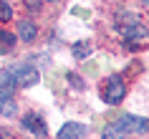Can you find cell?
<instances>
[{
  "instance_id": "1",
  "label": "cell",
  "mask_w": 149,
  "mask_h": 139,
  "mask_svg": "<svg viewBox=\"0 0 149 139\" xmlns=\"http://www.w3.org/2000/svg\"><path fill=\"white\" fill-rule=\"evenodd\" d=\"M124 96H126L124 78H121V76H109V78H106V84H104V89H101V99L106 101V104H111V106H116Z\"/></svg>"
},
{
  "instance_id": "2",
  "label": "cell",
  "mask_w": 149,
  "mask_h": 139,
  "mask_svg": "<svg viewBox=\"0 0 149 139\" xmlns=\"http://www.w3.org/2000/svg\"><path fill=\"white\" fill-rule=\"evenodd\" d=\"M10 76H13L15 86H20V89H31V86H36L40 81L38 68H33V66H18V68L10 71Z\"/></svg>"
},
{
  "instance_id": "3",
  "label": "cell",
  "mask_w": 149,
  "mask_h": 139,
  "mask_svg": "<svg viewBox=\"0 0 149 139\" xmlns=\"http://www.w3.org/2000/svg\"><path fill=\"white\" fill-rule=\"evenodd\" d=\"M121 134L124 131H149V119H139V116H121L114 124Z\"/></svg>"
},
{
  "instance_id": "4",
  "label": "cell",
  "mask_w": 149,
  "mask_h": 139,
  "mask_svg": "<svg viewBox=\"0 0 149 139\" xmlns=\"http://www.w3.org/2000/svg\"><path fill=\"white\" fill-rule=\"evenodd\" d=\"M84 131H86L84 124L68 122V124H63L61 129H58V139H81V137H84Z\"/></svg>"
},
{
  "instance_id": "5",
  "label": "cell",
  "mask_w": 149,
  "mask_h": 139,
  "mask_svg": "<svg viewBox=\"0 0 149 139\" xmlns=\"http://www.w3.org/2000/svg\"><path fill=\"white\" fill-rule=\"evenodd\" d=\"M23 126L31 131V134H36V137H43V134H46V122H43L40 116H36V114L23 116Z\"/></svg>"
},
{
  "instance_id": "6",
  "label": "cell",
  "mask_w": 149,
  "mask_h": 139,
  "mask_svg": "<svg viewBox=\"0 0 149 139\" xmlns=\"http://www.w3.org/2000/svg\"><path fill=\"white\" fill-rule=\"evenodd\" d=\"M13 89H15V81L10 76V71H0V101L13 99Z\"/></svg>"
},
{
  "instance_id": "7",
  "label": "cell",
  "mask_w": 149,
  "mask_h": 139,
  "mask_svg": "<svg viewBox=\"0 0 149 139\" xmlns=\"http://www.w3.org/2000/svg\"><path fill=\"white\" fill-rule=\"evenodd\" d=\"M18 36H20L25 43H31V41H36L38 31H36V25H33L31 20H20V23H18Z\"/></svg>"
},
{
  "instance_id": "8",
  "label": "cell",
  "mask_w": 149,
  "mask_h": 139,
  "mask_svg": "<svg viewBox=\"0 0 149 139\" xmlns=\"http://www.w3.org/2000/svg\"><path fill=\"white\" fill-rule=\"evenodd\" d=\"M121 31H124L126 38H144L147 36L144 25H139V23H132V25H126V28H121Z\"/></svg>"
},
{
  "instance_id": "9",
  "label": "cell",
  "mask_w": 149,
  "mask_h": 139,
  "mask_svg": "<svg viewBox=\"0 0 149 139\" xmlns=\"http://www.w3.org/2000/svg\"><path fill=\"white\" fill-rule=\"evenodd\" d=\"M15 111H18V106H15L13 99H3L0 101V114L3 116H15Z\"/></svg>"
},
{
  "instance_id": "10",
  "label": "cell",
  "mask_w": 149,
  "mask_h": 139,
  "mask_svg": "<svg viewBox=\"0 0 149 139\" xmlns=\"http://www.w3.org/2000/svg\"><path fill=\"white\" fill-rule=\"evenodd\" d=\"M0 46H3V51H8V48L15 46V36L8 31H0Z\"/></svg>"
},
{
  "instance_id": "11",
  "label": "cell",
  "mask_w": 149,
  "mask_h": 139,
  "mask_svg": "<svg viewBox=\"0 0 149 139\" xmlns=\"http://www.w3.org/2000/svg\"><path fill=\"white\" fill-rule=\"evenodd\" d=\"M73 53L79 56V58H86L91 53V46H88L86 41H79V43H73Z\"/></svg>"
},
{
  "instance_id": "12",
  "label": "cell",
  "mask_w": 149,
  "mask_h": 139,
  "mask_svg": "<svg viewBox=\"0 0 149 139\" xmlns=\"http://www.w3.org/2000/svg\"><path fill=\"white\" fill-rule=\"evenodd\" d=\"M13 18V10H10V5L5 3V0H0V20L5 23V20H10Z\"/></svg>"
},
{
  "instance_id": "13",
  "label": "cell",
  "mask_w": 149,
  "mask_h": 139,
  "mask_svg": "<svg viewBox=\"0 0 149 139\" xmlns=\"http://www.w3.org/2000/svg\"><path fill=\"white\" fill-rule=\"evenodd\" d=\"M68 84L73 86V89H79V91H84V89H86L84 78H81V76H76V73H68Z\"/></svg>"
},
{
  "instance_id": "14",
  "label": "cell",
  "mask_w": 149,
  "mask_h": 139,
  "mask_svg": "<svg viewBox=\"0 0 149 139\" xmlns=\"http://www.w3.org/2000/svg\"><path fill=\"white\" fill-rule=\"evenodd\" d=\"M119 137H121V131H119L114 124H109V126L104 129V139H119Z\"/></svg>"
},
{
  "instance_id": "15",
  "label": "cell",
  "mask_w": 149,
  "mask_h": 139,
  "mask_svg": "<svg viewBox=\"0 0 149 139\" xmlns=\"http://www.w3.org/2000/svg\"><path fill=\"white\" fill-rule=\"evenodd\" d=\"M23 3H25V8H28V10H38L40 5H43V0H23Z\"/></svg>"
},
{
  "instance_id": "16",
  "label": "cell",
  "mask_w": 149,
  "mask_h": 139,
  "mask_svg": "<svg viewBox=\"0 0 149 139\" xmlns=\"http://www.w3.org/2000/svg\"><path fill=\"white\" fill-rule=\"evenodd\" d=\"M0 139H5V137H0Z\"/></svg>"
},
{
  "instance_id": "17",
  "label": "cell",
  "mask_w": 149,
  "mask_h": 139,
  "mask_svg": "<svg viewBox=\"0 0 149 139\" xmlns=\"http://www.w3.org/2000/svg\"><path fill=\"white\" fill-rule=\"evenodd\" d=\"M53 3H56V0H53Z\"/></svg>"
}]
</instances>
